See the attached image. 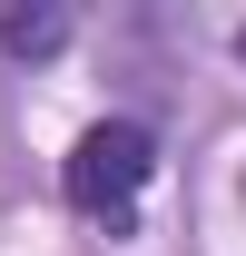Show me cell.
<instances>
[{"label": "cell", "instance_id": "cell-2", "mask_svg": "<svg viewBox=\"0 0 246 256\" xmlns=\"http://www.w3.org/2000/svg\"><path fill=\"white\" fill-rule=\"evenodd\" d=\"M0 50H10V60H60L69 50V10L60 0H10V10H0Z\"/></svg>", "mask_w": 246, "mask_h": 256}, {"label": "cell", "instance_id": "cell-3", "mask_svg": "<svg viewBox=\"0 0 246 256\" xmlns=\"http://www.w3.org/2000/svg\"><path fill=\"white\" fill-rule=\"evenodd\" d=\"M236 60H246V30H236Z\"/></svg>", "mask_w": 246, "mask_h": 256}, {"label": "cell", "instance_id": "cell-1", "mask_svg": "<svg viewBox=\"0 0 246 256\" xmlns=\"http://www.w3.org/2000/svg\"><path fill=\"white\" fill-rule=\"evenodd\" d=\"M148 178H158V138H148L138 118H89L79 138H69V158H60V197H69L89 226H108V236L138 226Z\"/></svg>", "mask_w": 246, "mask_h": 256}]
</instances>
